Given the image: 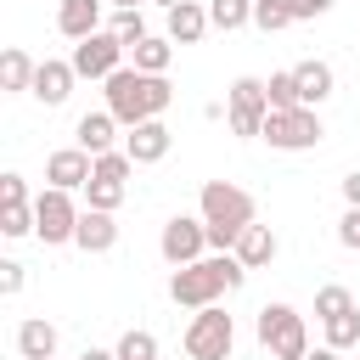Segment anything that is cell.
<instances>
[{
	"label": "cell",
	"mask_w": 360,
	"mask_h": 360,
	"mask_svg": "<svg viewBox=\"0 0 360 360\" xmlns=\"http://www.w3.org/2000/svg\"><path fill=\"white\" fill-rule=\"evenodd\" d=\"M242 281H248V264H242L236 253H208V259L180 264V270L169 276V298H174L180 309H208V304H219L225 292H236Z\"/></svg>",
	"instance_id": "1"
},
{
	"label": "cell",
	"mask_w": 360,
	"mask_h": 360,
	"mask_svg": "<svg viewBox=\"0 0 360 360\" xmlns=\"http://www.w3.org/2000/svg\"><path fill=\"white\" fill-rule=\"evenodd\" d=\"M101 84H107V112H112L124 129H135V124H146V118H163V107L174 101V84H169L163 73H141V68H118V73H107Z\"/></svg>",
	"instance_id": "2"
},
{
	"label": "cell",
	"mask_w": 360,
	"mask_h": 360,
	"mask_svg": "<svg viewBox=\"0 0 360 360\" xmlns=\"http://www.w3.org/2000/svg\"><path fill=\"white\" fill-rule=\"evenodd\" d=\"M197 208H202V225H208V248H219V253H231L236 236L253 225V197L231 180H208Z\"/></svg>",
	"instance_id": "3"
},
{
	"label": "cell",
	"mask_w": 360,
	"mask_h": 360,
	"mask_svg": "<svg viewBox=\"0 0 360 360\" xmlns=\"http://www.w3.org/2000/svg\"><path fill=\"white\" fill-rule=\"evenodd\" d=\"M259 343L270 349V360H304V354H309L304 315H298L292 304H264V309H259Z\"/></svg>",
	"instance_id": "4"
},
{
	"label": "cell",
	"mask_w": 360,
	"mask_h": 360,
	"mask_svg": "<svg viewBox=\"0 0 360 360\" xmlns=\"http://www.w3.org/2000/svg\"><path fill=\"white\" fill-rule=\"evenodd\" d=\"M231 343H236V321L219 304L191 315V326H186V354L191 360H231Z\"/></svg>",
	"instance_id": "5"
},
{
	"label": "cell",
	"mask_w": 360,
	"mask_h": 360,
	"mask_svg": "<svg viewBox=\"0 0 360 360\" xmlns=\"http://www.w3.org/2000/svg\"><path fill=\"white\" fill-rule=\"evenodd\" d=\"M321 118H315V107H287V112H270L264 118V129H259V141H270L276 152H309V146H321Z\"/></svg>",
	"instance_id": "6"
},
{
	"label": "cell",
	"mask_w": 360,
	"mask_h": 360,
	"mask_svg": "<svg viewBox=\"0 0 360 360\" xmlns=\"http://www.w3.org/2000/svg\"><path fill=\"white\" fill-rule=\"evenodd\" d=\"M79 214H84V208H73V191H62V186H45V191L34 197V236H39L45 248H56V242H73V231H79Z\"/></svg>",
	"instance_id": "7"
},
{
	"label": "cell",
	"mask_w": 360,
	"mask_h": 360,
	"mask_svg": "<svg viewBox=\"0 0 360 360\" xmlns=\"http://www.w3.org/2000/svg\"><path fill=\"white\" fill-rule=\"evenodd\" d=\"M225 118H231V135L253 141L270 118V96H264V79H236L225 90Z\"/></svg>",
	"instance_id": "8"
},
{
	"label": "cell",
	"mask_w": 360,
	"mask_h": 360,
	"mask_svg": "<svg viewBox=\"0 0 360 360\" xmlns=\"http://www.w3.org/2000/svg\"><path fill=\"white\" fill-rule=\"evenodd\" d=\"M124 51H129V45H124L112 28H96L90 39H79V45H73V56H68V62H73V73H79V79H107V73H118V68H124Z\"/></svg>",
	"instance_id": "9"
},
{
	"label": "cell",
	"mask_w": 360,
	"mask_h": 360,
	"mask_svg": "<svg viewBox=\"0 0 360 360\" xmlns=\"http://www.w3.org/2000/svg\"><path fill=\"white\" fill-rule=\"evenodd\" d=\"M158 248H163V259H169L174 270H180V264H197L202 248H208V225H202V214H197V219H191V214H174V219L163 225Z\"/></svg>",
	"instance_id": "10"
},
{
	"label": "cell",
	"mask_w": 360,
	"mask_h": 360,
	"mask_svg": "<svg viewBox=\"0 0 360 360\" xmlns=\"http://www.w3.org/2000/svg\"><path fill=\"white\" fill-rule=\"evenodd\" d=\"M90 169H96V158H90L84 146H62V152H51V158H45V180H51V186H62V191H84Z\"/></svg>",
	"instance_id": "11"
},
{
	"label": "cell",
	"mask_w": 360,
	"mask_h": 360,
	"mask_svg": "<svg viewBox=\"0 0 360 360\" xmlns=\"http://www.w3.org/2000/svg\"><path fill=\"white\" fill-rule=\"evenodd\" d=\"M169 146H174V135H169L163 118H146V124H135V129L124 135V152H129L135 163H163Z\"/></svg>",
	"instance_id": "12"
},
{
	"label": "cell",
	"mask_w": 360,
	"mask_h": 360,
	"mask_svg": "<svg viewBox=\"0 0 360 360\" xmlns=\"http://www.w3.org/2000/svg\"><path fill=\"white\" fill-rule=\"evenodd\" d=\"M73 79H79V73H73V62L45 56V62H39V73H34V90H28V96H34V101H45V107H62V101L73 96Z\"/></svg>",
	"instance_id": "13"
},
{
	"label": "cell",
	"mask_w": 360,
	"mask_h": 360,
	"mask_svg": "<svg viewBox=\"0 0 360 360\" xmlns=\"http://www.w3.org/2000/svg\"><path fill=\"white\" fill-rule=\"evenodd\" d=\"M73 141L90 152V158H101V152H112V141H118V118L101 107V112H84L79 124H73Z\"/></svg>",
	"instance_id": "14"
},
{
	"label": "cell",
	"mask_w": 360,
	"mask_h": 360,
	"mask_svg": "<svg viewBox=\"0 0 360 360\" xmlns=\"http://www.w3.org/2000/svg\"><path fill=\"white\" fill-rule=\"evenodd\" d=\"M73 242H79L84 253H107V248L118 242V219H112L107 208H84V214H79V231H73Z\"/></svg>",
	"instance_id": "15"
},
{
	"label": "cell",
	"mask_w": 360,
	"mask_h": 360,
	"mask_svg": "<svg viewBox=\"0 0 360 360\" xmlns=\"http://www.w3.org/2000/svg\"><path fill=\"white\" fill-rule=\"evenodd\" d=\"M101 6H107V0H62V6H56V28H62L68 39H90V34L101 28Z\"/></svg>",
	"instance_id": "16"
},
{
	"label": "cell",
	"mask_w": 360,
	"mask_h": 360,
	"mask_svg": "<svg viewBox=\"0 0 360 360\" xmlns=\"http://www.w3.org/2000/svg\"><path fill=\"white\" fill-rule=\"evenodd\" d=\"M292 79H298V101H304V107H321V101L338 90V73H332L326 62H315V56H309V62H298V68H292Z\"/></svg>",
	"instance_id": "17"
},
{
	"label": "cell",
	"mask_w": 360,
	"mask_h": 360,
	"mask_svg": "<svg viewBox=\"0 0 360 360\" xmlns=\"http://www.w3.org/2000/svg\"><path fill=\"white\" fill-rule=\"evenodd\" d=\"M208 28H214V22H208V6H197V0H180V6L169 11V39H174V45H197Z\"/></svg>",
	"instance_id": "18"
},
{
	"label": "cell",
	"mask_w": 360,
	"mask_h": 360,
	"mask_svg": "<svg viewBox=\"0 0 360 360\" xmlns=\"http://www.w3.org/2000/svg\"><path fill=\"white\" fill-rule=\"evenodd\" d=\"M276 248H281V242H276V231H270V225H248V231L236 236V248H231V253H236L248 270H264V264L276 259Z\"/></svg>",
	"instance_id": "19"
},
{
	"label": "cell",
	"mask_w": 360,
	"mask_h": 360,
	"mask_svg": "<svg viewBox=\"0 0 360 360\" xmlns=\"http://www.w3.org/2000/svg\"><path fill=\"white\" fill-rule=\"evenodd\" d=\"M17 354H22V360H51V354H56V326H51L45 315H28V321L17 326Z\"/></svg>",
	"instance_id": "20"
},
{
	"label": "cell",
	"mask_w": 360,
	"mask_h": 360,
	"mask_svg": "<svg viewBox=\"0 0 360 360\" xmlns=\"http://www.w3.org/2000/svg\"><path fill=\"white\" fill-rule=\"evenodd\" d=\"M169 62H174L169 34H146L141 45H129V68H141V73H169Z\"/></svg>",
	"instance_id": "21"
},
{
	"label": "cell",
	"mask_w": 360,
	"mask_h": 360,
	"mask_svg": "<svg viewBox=\"0 0 360 360\" xmlns=\"http://www.w3.org/2000/svg\"><path fill=\"white\" fill-rule=\"evenodd\" d=\"M34 73H39V62H34L28 51L11 45V51L0 56V90H11V96H17V90H34Z\"/></svg>",
	"instance_id": "22"
},
{
	"label": "cell",
	"mask_w": 360,
	"mask_h": 360,
	"mask_svg": "<svg viewBox=\"0 0 360 360\" xmlns=\"http://www.w3.org/2000/svg\"><path fill=\"white\" fill-rule=\"evenodd\" d=\"M208 22L225 28V34H236V28L253 22V0H208Z\"/></svg>",
	"instance_id": "23"
},
{
	"label": "cell",
	"mask_w": 360,
	"mask_h": 360,
	"mask_svg": "<svg viewBox=\"0 0 360 360\" xmlns=\"http://www.w3.org/2000/svg\"><path fill=\"white\" fill-rule=\"evenodd\" d=\"M118 202H124V180H107V174H90L84 180V208H107L112 214Z\"/></svg>",
	"instance_id": "24"
},
{
	"label": "cell",
	"mask_w": 360,
	"mask_h": 360,
	"mask_svg": "<svg viewBox=\"0 0 360 360\" xmlns=\"http://www.w3.org/2000/svg\"><path fill=\"white\" fill-rule=\"evenodd\" d=\"M264 96H270V112L304 107V101H298V79H292V68H287V73H270V79H264Z\"/></svg>",
	"instance_id": "25"
},
{
	"label": "cell",
	"mask_w": 360,
	"mask_h": 360,
	"mask_svg": "<svg viewBox=\"0 0 360 360\" xmlns=\"http://www.w3.org/2000/svg\"><path fill=\"white\" fill-rule=\"evenodd\" d=\"M253 22H259L264 34H281V28H292L298 17H292L287 0H253Z\"/></svg>",
	"instance_id": "26"
},
{
	"label": "cell",
	"mask_w": 360,
	"mask_h": 360,
	"mask_svg": "<svg viewBox=\"0 0 360 360\" xmlns=\"http://www.w3.org/2000/svg\"><path fill=\"white\" fill-rule=\"evenodd\" d=\"M326 326V343L332 349H354L360 343V309H343V315H332V321H321Z\"/></svg>",
	"instance_id": "27"
},
{
	"label": "cell",
	"mask_w": 360,
	"mask_h": 360,
	"mask_svg": "<svg viewBox=\"0 0 360 360\" xmlns=\"http://www.w3.org/2000/svg\"><path fill=\"white\" fill-rule=\"evenodd\" d=\"M34 231V202H0V236H28Z\"/></svg>",
	"instance_id": "28"
},
{
	"label": "cell",
	"mask_w": 360,
	"mask_h": 360,
	"mask_svg": "<svg viewBox=\"0 0 360 360\" xmlns=\"http://www.w3.org/2000/svg\"><path fill=\"white\" fill-rule=\"evenodd\" d=\"M112 34H118L124 45H141V39H146V17H141V6H118V11H112Z\"/></svg>",
	"instance_id": "29"
},
{
	"label": "cell",
	"mask_w": 360,
	"mask_h": 360,
	"mask_svg": "<svg viewBox=\"0 0 360 360\" xmlns=\"http://www.w3.org/2000/svg\"><path fill=\"white\" fill-rule=\"evenodd\" d=\"M343 309H354V292H349V287H338V281H326V287L315 292V315H321V321H332V315H343Z\"/></svg>",
	"instance_id": "30"
},
{
	"label": "cell",
	"mask_w": 360,
	"mask_h": 360,
	"mask_svg": "<svg viewBox=\"0 0 360 360\" xmlns=\"http://www.w3.org/2000/svg\"><path fill=\"white\" fill-rule=\"evenodd\" d=\"M118 360H158V338H152V332H135V326H129V332L118 338Z\"/></svg>",
	"instance_id": "31"
},
{
	"label": "cell",
	"mask_w": 360,
	"mask_h": 360,
	"mask_svg": "<svg viewBox=\"0 0 360 360\" xmlns=\"http://www.w3.org/2000/svg\"><path fill=\"white\" fill-rule=\"evenodd\" d=\"M0 292H6V298L22 292V264H17V259H0Z\"/></svg>",
	"instance_id": "32"
},
{
	"label": "cell",
	"mask_w": 360,
	"mask_h": 360,
	"mask_svg": "<svg viewBox=\"0 0 360 360\" xmlns=\"http://www.w3.org/2000/svg\"><path fill=\"white\" fill-rule=\"evenodd\" d=\"M338 242H343V248H360V208H349V214L338 219Z\"/></svg>",
	"instance_id": "33"
},
{
	"label": "cell",
	"mask_w": 360,
	"mask_h": 360,
	"mask_svg": "<svg viewBox=\"0 0 360 360\" xmlns=\"http://www.w3.org/2000/svg\"><path fill=\"white\" fill-rule=\"evenodd\" d=\"M28 197V180L22 174H0V202H22Z\"/></svg>",
	"instance_id": "34"
},
{
	"label": "cell",
	"mask_w": 360,
	"mask_h": 360,
	"mask_svg": "<svg viewBox=\"0 0 360 360\" xmlns=\"http://www.w3.org/2000/svg\"><path fill=\"white\" fill-rule=\"evenodd\" d=\"M287 6H292V17H298V22H309V17H326V11H332V0H287Z\"/></svg>",
	"instance_id": "35"
},
{
	"label": "cell",
	"mask_w": 360,
	"mask_h": 360,
	"mask_svg": "<svg viewBox=\"0 0 360 360\" xmlns=\"http://www.w3.org/2000/svg\"><path fill=\"white\" fill-rule=\"evenodd\" d=\"M343 202H349V208H360V169H349V174H343Z\"/></svg>",
	"instance_id": "36"
},
{
	"label": "cell",
	"mask_w": 360,
	"mask_h": 360,
	"mask_svg": "<svg viewBox=\"0 0 360 360\" xmlns=\"http://www.w3.org/2000/svg\"><path fill=\"white\" fill-rule=\"evenodd\" d=\"M304 360H343V349H332V343H321V349H309Z\"/></svg>",
	"instance_id": "37"
},
{
	"label": "cell",
	"mask_w": 360,
	"mask_h": 360,
	"mask_svg": "<svg viewBox=\"0 0 360 360\" xmlns=\"http://www.w3.org/2000/svg\"><path fill=\"white\" fill-rule=\"evenodd\" d=\"M79 360H118V349H84Z\"/></svg>",
	"instance_id": "38"
},
{
	"label": "cell",
	"mask_w": 360,
	"mask_h": 360,
	"mask_svg": "<svg viewBox=\"0 0 360 360\" xmlns=\"http://www.w3.org/2000/svg\"><path fill=\"white\" fill-rule=\"evenodd\" d=\"M158 6H163V11H174V6H180V0H158Z\"/></svg>",
	"instance_id": "39"
},
{
	"label": "cell",
	"mask_w": 360,
	"mask_h": 360,
	"mask_svg": "<svg viewBox=\"0 0 360 360\" xmlns=\"http://www.w3.org/2000/svg\"><path fill=\"white\" fill-rule=\"evenodd\" d=\"M107 6H141V0H107Z\"/></svg>",
	"instance_id": "40"
}]
</instances>
